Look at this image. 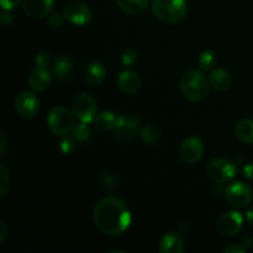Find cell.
Masks as SVG:
<instances>
[{"label":"cell","mask_w":253,"mask_h":253,"mask_svg":"<svg viewBox=\"0 0 253 253\" xmlns=\"http://www.w3.org/2000/svg\"><path fill=\"white\" fill-rule=\"evenodd\" d=\"M9 11H6V10H4V12L1 14V21L4 25H7L10 24V22L12 21V17H11V14H7Z\"/></svg>","instance_id":"obj_36"},{"label":"cell","mask_w":253,"mask_h":253,"mask_svg":"<svg viewBox=\"0 0 253 253\" xmlns=\"http://www.w3.org/2000/svg\"><path fill=\"white\" fill-rule=\"evenodd\" d=\"M103 183L106 187H111L113 184H115V178H114L113 174H110V173H105V174L103 175Z\"/></svg>","instance_id":"obj_34"},{"label":"cell","mask_w":253,"mask_h":253,"mask_svg":"<svg viewBox=\"0 0 253 253\" xmlns=\"http://www.w3.org/2000/svg\"><path fill=\"white\" fill-rule=\"evenodd\" d=\"M237 167L231 160L227 158H215L208 165L207 175L215 184H225L235 178Z\"/></svg>","instance_id":"obj_5"},{"label":"cell","mask_w":253,"mask_h":253,"mask_svg":"<svg viewBox=\"0 0 253 253\" xmlns=\"http://www.w3.org/2000/svg\"><path fill=\"white\" fill-rule=\"evenodd\" d=\"M140 119L136 116H119L114 127V135L120 141H130L137 135Z\"/></svg>","instance_id":"obj_10"},{"label":"cell","mask_w":253,"mask_h":253,"mask_svg":"<svg viewBox=\"0 0 253 253\" xmlns=\"http://www.w3.org/2000/svg\"><path fill=\"white\" fill-rule=\"evenodd\" d=\"M76 148V142L72 137H67V136H63L62 141L59 142V150L62 151V153L64 155H71L72 152Z\"/></svg>","instance_id":"obj_28"},{"label":"cell","mask_w":253,"mask_h":253,"mask_svg":"<svg viewBox=\"0 0 253 253\" xmlns=\"http://www.w3.org/2000/svg\"><path fill=\"white\" fill-rule=\"evenodd\" d=\"M63 14L69 22H72L73 25H77V26H84V25L89 24L91 20V16H93L91 10L89 9L88 5L81 1L68 2L64 6Z\"/></svg>","instance_id":"obj_9"},{"label":"cell","mask_w":253,"mask_h":253,"mask_svg":"<svg viewBox=\"0 0 253 253\" xmlns=\"http://www.w3.org/2000/svg\"><path fill=\"white\" fill-rule=\"evenodd\" d=\"M16 111L21 118L32 119L40 110V100L31 91H22L17 95L15 101Z\"/></svg>","instance_id":"obj_11"},{"label":"cell","mask_w":253,"mask_h":253,"mask_svg":"<svg viewBox=\"0 0 253 253\" xmlns=\"http://www.w3.org/2000/svg\"><path fill=\"white\" fill-rule=\"evenodd\" d=\"M180 91L183 96L189 101L197 103L207 98L209 91V78L198 69H189L180 77Z\"/></svg>","instance_id":"obj_2"},{"label":"cell","mask_w":253,"mask_h":253,"mask_svg":"<svg viewBox=\"0 0 253 253\" xmlns=\"http://www.w3.org/2000/svg\"><path fill=\"white\" fill-rule=\"evenodd\" d=\"M118 86L124 94L132 95L136 94L141 88V78L136 72L123 71L118 76Z\"/></svg>","instance_id":"obj_14"},{"label":"cell","mask_w":253,"mask_h":253,"mask_svg":"<svg viewBox=\"0 0 253 253\" xmlns=\"http://www.w3.org/2000/svg\"><path fill=\"white\" fill-rule=\"evenodd\" d=\"M161 132L156 126L153 125H146L142 130L140 131V137L142 141L147 145H155L158 140H160Z\"/></svg>","instance_id":"obj_24"},{"label":"cell","mask_w":253,"mask_h":253,"mask_svg":"<svg viewBox=\"0 0 253 253\" xmlns=\"http://www.w3.org/2000/svg\"><path fill=\"white\" fill-rule=\"evenodd\" d=\"M148 1L150 0H115V4L126 14L137 15L145 11Z\"/></svg>","instance_id":"obj_20"},{"label":"cell","mask_w":253,"mask_h":253,"mask_svg":"<svg viewBox=\"0 0 253 253\" xmlns=\"http://www.w3.org/2000/svg\"><path fill=\"white\" fill-rule=\"evenodd\" d=\"M73 114L82 123H91L96 115V103L90 95L83 93L76 96L73 100Z\"/></svg>","instance_id":"obj_7"},{"label":"cell","mask_w":253,"mask_h":253,"mask_svg":"<svg viewBox=\"0 0 253 253\" xmlns=\"http://www.w3.org/2000/svg\"><path fill=\"white\" fill-rule=\"evenodd\" d=\"M116 120H118V118H116L113 111H101V113L96 114L93 123L98 130L109 131L114 130Z\"/></svg>","instance_id":"obj_21"},{"label":"cell","mask_w":253,"mask_h":253,"mask_svg":"<svg viewBox=\"0 0 253 253\" xmlns=\"http://www.w3.org/2000/svg\"><path fill=\"white\" fill-rule=\"evenodd\" d=\"M242 226H244V216L241 212L235 210L224 212L217 220V230L222 236H236L242 230Z\"/></svg>","instance_id":"obj_8"},{"label":"cell","mask_w":253,"mask_h":253,"mask_svg":"<svg viewBox=\"0 0 253 253\" xmlns=\"http://www.w3.org/2000/svg\"><path fill=\"white\" fill-rule=\"evenodd\" d=\"M244 175L245 178H247L249 180H252L253 182V162L247 163L244 167Z\"/></svg>","instance_id":"obj_33"},{"label":"cell","mask_w":253,"mask_h":253,"mask_svg":"<svg viewBox=\"0 0 253 253\" xmlns=\"http://www.w3.org/2000/svg\"><path fill=\"white\" fill-rule=\"evenodd\" d=\"M136 61H137V53H136L133 49L128 48L121 54V63H123L124 66H133V64L136 63Z\"/></svg>","instance_id":"obj_29"},{"label":"cell","mask_w":253,"mask_h":253,"mask_svg":"<svg viewBox=\"0 0 253 253\" xmlns=\"http://www.w3.org/2000/svg\"><path fill=\"white\" fill-rule=\"evenodd\" d=\"M158 250L161 253H183L185 250L184 241L177 232H168L161 239Z\"/></svg>","instance_id":"obj_16"},{"label":"cell","mask_w":253,"mask_h":253,"mask_svg":"<svg viewBox=\"0 0 253 253\" xmlns=\"http://www.w3.org/2000/svg\"><path fill=\"white\" fill-rule=\"evenodd\" d=\"M216 53L211 49H207V51H203L198 57V66H199L200 71H210L216 64Z\"/></svg>","instance_id":"obj_23"},{"label":"cell","mask_w":253,"mask_h":253,"mask_svg":"<svg viewBox=\"0 0 253 253\" xmlns=\"http://www.w3.org/2000/svg\"><path fill=\"white\" fill-rule=\"evenodd\" d=\"M30 88L37 93H42V91L47 90L52 83V76L47 69L43 68H36L32 69L30 73L29 79H27Z\"/></svg>","instance_id":"obj_15"},{"label":"cell","mask_w":253,"mask_h":253,"mask_svg":"<svg viewBox=\"0 0 253 253\" xmlns=\"http://www.w3.org/2000/svg\"><path fill=\"white\" fill-rule=\"evenodd\" d=\"M73 136L77 141H79V142H85V141L90 137V128H89L88 124L82 123L81 121V124L74 126Z\"/></svg>","instance_id":"obj_25"},{"label":"cell","mask_w":253,"mask_h":253,"mask_svg":"<svg viewBox=\"0 0 253 253\" xmlns=\"http://www.w3.org/2000/svg\"><path fill=\"white\" fill-rule=\"evenodd\" d=\"M180 158L188 165H194L204 155V145L198 137H188L180 146Z\"/></svg>","instance_id":"obj_12"},{"label":"cell","mask_w":253,"mask_h":253,"mask_svg":"<svg viewBox=\"0 0 253 253\" xmlns=\"http://www.w3.org/2000/svg\"><path fill=\"white\" fill-rule=\"evenodd\" d=\"M21 1H24V0H0V4H1L2 10L12 11V10H15L19 6Z\"/></svg>","instance_id":"obj_31"},{"label":"cell","mask_w":253,"mask_h":253,"mask_svg":"<svg viewBox=\"0 0 253 253\" xmlns=\"http://www.w3.org/2000/svg\"><path fill=\"white\" fill-rule=\"evenodd\" d=\"M0 229H1V232H0V244H2L7 236V227L4 221H0Z\"/></svg>","instance_id":"obj_35"},{"label":"cell","mask_w":253,"mask_h":253,"mask_svg":"<svg viewBox=\"0 0 253 253\" xmlns=\"http://www.w3.org/2000/svg\"><path fill=\"white\" fill-rule=\"evenodd\" d=\"M64 19H66L64 14L63 15H62V14H52V15H49L47 22H48L49 26L53 27V29H58V27H61L62 25H63Z\"/></svg>","instance_id":"obj_30"},{"label":"cell","mask_w":253,"mask_h":253,"mask_svg":"<svg viewBox=\"0 0 253 253\" xmlns=\"http://www.w3.org/2000/svg\"><path fill=\"white\" fill-rule=\"evenodd\" d=\"M246 247L244 245H240V244H232L230 245L229 247L224 250L225 253H244L246 251Z\"/></svg>","instance_id":"obj_32"},{"label":"cell","mask_w":253,"mask_h":253,"mask_svg":"<svg viewBox=\"0 0 253 253\" xmlns=\"http://www.w3.org/2000/svg\"><path fill=\"white\" fill-rule=\"evenodd\" d=\"M225 198L232 207L245 208L252 202L253 192L245 183L235 182L225 189Z\"/></svg>","instance_id":"obj_6"},{"label":"cell","mask_w":253,"mask_h":253,"mask_svg":"<svg viewBox=\"0 0 253 253\" xmlns=\"http://www.w3.org/2000/svg\"><path fill=\"white\" fill-rule=\"evenodd\" d=\"M153 15L166 24H178L188 11L187 0H153L151 5Z\"/></svg>","instance_id":"obj_3"},{"label":"cell","mask_w":253,"mask_h":253,"mask_svg":"<svg viewBox=\"0 0 253 253\" xmlns=\"http://www.w3.org/2000/svg\"><path fill=\"white\" fill-rule=\"evenodd\" d=\"M246 220L249 221V224L253 225V208H251V209H249L246 211Z\"/></svg>","instance_id":"obj_38"},{"label":"cell","mask_w":253,"mask_h":253,"mask_svg":"<svg viewBox=\"0 0 253 253\" xmlns=\"http://www.w3.org/2000/svg\"><path fill=\"white\" fill-rule=\"evenodd\" d=\"M10 188V177L4 163L0 165V197H5Z\"/></svg>","instance_id":"obj_26"},{"label":"cell","mask_w":253,"mask_h":253,"mask_svg":"<svg viewBox=\"0 0 253 253\" xmlns=\"http://www.w3.org/2000/svg\"><path fill=\"white\" fill-rule=\"evenodd\" d=\"M54 0H24L22 9L29 17L42 19L53 9Z\"/></svg>","instance_id":"obj_13"},{"label":"cell","mask_w":253,"mask_h":253,"mask_svg":"<svg viewBox=\"0 0 253 253\" xmlns=\"http://www.w3.org/2000/svg\"><path fill=\"white\" fill-rule=\"evenodd\" d=\"M132 217L125 203L118 197L103 198L94 209L96 229L108 236H120L130 227Z\"/></svg>","instance_id":"obj_1"},{"label":"cell","mask_w":253,"mask_h":253,"mask_svg":"<svg viewBox=\"0 0 253 253\" xmlns=\"http://www.w3.org/2000/svg\"><path fill=\"white\" fill-rule=\"evenodd\" d=\"M235 135L241 142L253 145V120L244 119V120L239 121L235 127Z\"/></svg>","instance_id":"obj_19"},{"label":"cell","mask_w":253,"mask_h":253,"mask_svg":"<svg viewBox=\"0 0 253 253\" xmlns=\"http://www.w3.org/2000/svg\"><path fill=\"white\" fill-rule=\"evenodd\" d=\"M209 83L210 86H212L215 90L224 91L230 88V85L232 83V79L226 69L216 68L214 71H211V73L209 74Z\"/></svg>","instance_id":"obj_17"},{"label":"cell","mask_w":253,"mask_h":253,"mask_svg":"<svg viewBox=\"0 0 253 253\" xmlns=\"http://www.w3.org/2000/svg\"><path fill=\"white\" fill-rule=\"evenodd\" d=\"M0 140H1V142H0V155H2L6 150V137H5L4 132L0 133Z\"/></svg>","instance_id":"obj_37"},{"label":"cell","mask_w":253,"mask_h":253,"mask_svg":"<svg viewBox=\"0 0 253 253\" xmlns=\"http://www.w3.org/2000/svg\"><path fill=\"white\" fill-rule=\"evenodd\" d=\"M51 64V56L47 52H40L37 53L36 58H35V67L36 68H43L47 69Z\"/></svg>","instance_id":"obj_27"},{"label":"cell","mask_w":253,"mask_h":253,"mask_svg":"<svg viewBox=\"0 0 253 253\" xmlns=\"http://www.w3.org/2000/svg\"><path fill=\"white\" fill-rule=\"evenodd\" d=\"M74 114L64 106H54L47 116V124L56 136H67L74 130Z\"/></svg>","instance_id":"obj_4"},{"label":"cell","mask_w":253,"mask_h":253,"mask_svg":"<svg viewBox=\"0 0 253 253\" xmlns=\"http://www.w3.org/2000/svg\"><path fill=\"white\" fill-rule=\"evenodd\" d=\"M85 81L90 85H99L104 82L106 76V71L100 62H91L85 68Z\"/></svg>","instance_id":"obj_18"},{"label":"cell","mask_w":253,"mask_h":253,"mask_svg":"<svg viewBox=\"0 0 253 253\" xmlns=\"http://www.w3.org/2000/svg\"><path fill=\"white\" fill-rule=\"evenodd\" d=\"M72 61L67 56H61L54 61L53 74L58 79H66L72 73Z\"/></svg>","instance_id":"obj_22"}]
</instances>
